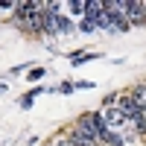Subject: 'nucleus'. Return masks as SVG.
Here are the masks:
<instances>
[{
    "instance_id": "nucleus-8",
    "label": "nucleus",
    "mask_w": 146,
    "mask_h": 146,
    "mask_svg": "<svg viewBox=\"0 0 146 146\" xmlns=\"http://www.w3.org/2000/svg\"><path fill=\"white\" fill-rule=\"evenodd\" d=\"M135 131H146V108H140V117L135 123Z\"/></svg>"
},
{
    "instance_id": "nucleus-5",
    "label": "nucleus",
    "mask_w": 146,
    "mask_h": 146,
    "mask_svg": "<svg viewBox=\"0 0 146 146\" xmlns=\"http://www.w3.org/2000/svg\"><path fill=\"white\" fill-rule=\"evenodd\" d=\"M102 117H105V123H108V126H123V123H126V117H123V111H120L117 105H111Z\"/></svg>"
},
{
    "instance_id": "nucleus-9",
    "label": "nucleus",
    "mask_w": 146,
    "mask_h": 146,
    "mask_svg": "<svg viewBox=\"0 0 146 146\" xmlns=\"http://www.w3.org/2000/svg\"><path fill=\"white\" fill-rule=\"evenodd\" d=\"M56 146H73V143H70V140H58Z\"/></svg>"
},
{
    "instance_id": "nucleus-2",
    "label": "nucleus",
    "mask_w": 146,
    "mask_h": 146,
    "mask_svg": "<svg viewBox=\"0 0 146 146\" xmlns=\"http://www.w3.org/2000/svg\"><path fill=\"white\" fill-rule=\"evenodd\" d=\"M120 111H123V117L126 120H131V123H137V117H140V108H137V102L131 100V94H123L120 96Z\"/></svg>"
},
{
    "instance_id": "nucleus-4",
    "label": "nucleus",
    "mask_w": 146,
    "mask_h": 146,
    "mask_svg": "<svg viewBox=\"0 0 146 146\" xmlns=\"http://www.w3.org/2000/svg\"><path fill=\"white\" fill-rule=\"evenodd\" d=\"M70 143H73V146H96V140H94L91 135H85V131H82L79 126L70 131Z\"/></svg>"
},
{
    "instance_id": "nucleus-10",
    "label": "nucleus",
    "mask_w": 146,
    "mask_h": 146,
    "mask_svg": "<svg viewBox=\"0 0 146 146\" xmlns=\"http://www.w3.org/2000/svg\"><path fill=\"white\" fill-rule=\"evenodd\" d=\"M50 146H56V143H50Z\"/></svg>"
},
{
    "instance_id": "nucleus-1",
    "label": "nucleus",
    "mask_w": 146,
    "mask_h": 146,
    "mask_svg": "<svg viewBox=\"0 0 146 146\" xmlns=\"http://www.w3.org/2000/svg\"><path fill=\"white\" fill-rule=\"evenodd\" d=\"M76 126H79V129L85 131V135H91L94 140H102V137H105V131H111L102 114H85V117L79 120Z\"/></svg>"
},
{
    "instance_id": "nucleus-3",
    "label": "nucleus",
    "mask_w": 146,
    "mask_h": 146,
    "mask_svg": "<svg viewBox=\"0 0 146 146\" xmlns=\"http://www.w3.org/2000/svg\"><path fill=\"white\" fill-rule=\"evenodd\" d=\"M126 21L129 23H137V27L146 23V6L143 3H129V0H126Z\"/></svg>"
},
{
    "instance_id": "nucleus-6",
    "label": "nucleus",
    "mask_w": 146,
    "mask_h": 146,
    "mask_svg": "<svg viewBox=\"0 0 146 146\" xmlns=\"http://www.w3.org/2000/svg\"><path fill=\"white\" fill-rule=\"evenodd\" d=\"M131 100L137 102V108H146V82H143V85H137V88L131 91Z\"/></svg>"
},
{
    "instance_id": "nucleus-7",
    "label": "nucleus",
    "mask_w": 146,
    "mask_h": 146,
    "mask_svg": "<svg viewBox=\"0 0 146 146\" xmlns=\"http://www.w3.org/2000/svg\"><path fill=\"white\" fill-rule=\"evenodd\" d=\"M70 9L76 12V15H85V12H88V3H85V0H73V3H70Z\"/></svg>"
}]
</instances>
